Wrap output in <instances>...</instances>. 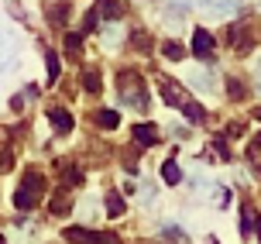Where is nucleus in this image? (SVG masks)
Segmentation results:
<instances>
[{"instance_id": "1", "label": "nucleus", "mask_w": 261, "mask_h": 244, "mask_svg": "<svg viewBox=\"0 0 261 244\" xmlns=\"http://www.w3.org/2000/svg\"><path fill=\"white\" fill-rule=\"evenodd\" d=\"M38 196H45V179H41L35 168H28L24 182H21L17 193H14V206H17V210H31V206L38 203Z\"/></svg>"}, {"instance_id": "2", "label": "nucleus", "mask_w": 261, "mask_h": 244, "mask_svg": "<svg viewBox=\"0 0 261 244\" xmlns=\"http://www.w3.org/2000/svg\"><path fill=\"white\" fill-rule=\"evenodd\" d=\"M117 83H120V96H124V103H130V107H138V110H144V107H148V96H144L141 76H138L134 69H127V72H120V76H117Z\"/></svg>"}, {"instance_id": "3", "label": "nucleus", "mask_w": 261, "mask_h": 244, "mask_svg": "<svg viewBox=\"0 0 261 244\" xmlns=\"http://www.w3.org/2000/svg\"><path fill=\"white\" fill-rule=\"evenodd\" d=\"M65 241L76 244H120L117 234H100V231H83V227H65Z\"/></svg>"}, {"instance_id": "4", "label": "nucleus", "mask_w": 261, "mask_h": 244, "mask_svg": "<svg viewBox=\"0 0 261 244\" xmlns=\"http://www.w3.org/2000/svg\"><path fill=\"white\" fill-rule=\"evenodd\" d=\"M134 144L138 148H151V144H158V128L155 124H134Z\"/></svg>"}, {"instance_id": "5", "label": "nucleus", "mask_w": 261, "mask_h": 244, "mask_svg": "<svg viewBox=\"0 0 261 244\" xmlns=\"http://www.w3.org/2000/svg\"><path fill=\"white\" fill-rule=\"evenodd\" d=\"M193 52H196V59H210V55H213V35L199 28L193 35Z\"/></svg>"}, {"instance_id": "6", "label": "nucleus", "mask_w": 261, "mask_h": 244, "mask_svg": "<svg viewBox=\"0 0 261 244\" xmlns=\"http://www.w3.org/2000/svg\"><path fill=\"white\" fill-rule=\"evenodd\" d=\"M162 96L172 107H182L186 103V93H179V83H172V79H162Z\"/></svg>"}, {"instance_id": "7", "label": "nucleus", "mask_w": 261, "mask_h": 244, "mask_svg": "<svg viewBox=\"0 0 261 244\" xmlns=\"http://www.w3.org/2000/svg\"><path fill=\"white\" fill-rule=\"evenodd\" d=\"M96 14L117 21V17H124V4H120V0H96Z\"/></svg>"}, {"instance_id": "8", "label": "nucleus", "mask_w": 261, "mask_h": 244, "mask_svg": "<svg viewBox=\"0 0 261 244\" xmlns=\"http://www.w3.org/2000/svg\"><path fill=\"white\" fill-rule=\"evenodd\" d=\"M48 120H52L55 131H72V114H69V110H62V107L48 110Z\"/></svg>"}, {"instance_id": "9", "label": "nucleus", "mask_w": 261, "mask_h": 244, "mask_svg": "<svg viewBox=\"0 0 261 244\" xmlns=\"http://www.w3.org/2000/svg\"><path fill=\"white\" fill-rule=\"evenodd\" d=\"M258 213H254V210H251V206H241V234H244V237H248V234H254L258 231Z\"/></svg>"}, {"instance_id": "10", "label": "nucleus", "mask_w": 261, "mask_h": 244, "mask_svg": "<svg viewBox=\"0 0 261 244\" xmlns=\"http://www.w3.org/2000/svg\"><path fill=\"white\" fill-rule=\"evenodd\" d=\"M48 210H52L55 217H62V213H69V210H72V196H65V193H59L52 200V203H48Z\"/></svg>"}, {"instance_id": "11", "label": "nucleus", "mask_w": 261, "mask_h": 244, "mask_svg": "<svg viewBox=\"0 0 261 244\" xmlns=\"http://www.w3.org/2000/svg\"><path fill=\"white\" fill-rule=\"evenodd\" d=\"M162 55H165V59H172V62H182V59H186V48L179 45V41H165V45H162Z\"/></svg>"}, {"instance_id": "12", "label": "nucleus", "mask_w": 261, "mask_h": 244, "mask_svg": "<svg viewBox=\"0 0 261 244\" xmlns=\"http://www.w3.org/2000/svg\"><path fill=\"white\" fill-rule=\"evenodd\" d=\"M96 124H100V128H107V131H114L120 124L117 110H96Z\"/></svg>"}, {"instance_id": "13", "label": "nucleus", "mask_w": 261, "mask_h": 244, "mask_svg": "<svg viewBox=\"0 0 261 244\" xmlns=\"http://www.w3.org/2000/svg\"><path fill=\"white\" fill-rule=\"evenodd\" d=\"M162 179L169 182V186H175V182H182V172H179V165H175V162H165V165H162Z\"/></svg>"}, {"instance_id": "14", "label": "nucleus", "mask_w": 261, "mask_h": 244, "mask_svg": "<svg viewBox=\"0 0 261 244\" xmlns=\"http://www.w3.org/2000/svg\"><path fill=\"white\" fill-rule=\"evenodd\" d=\"M182 114L189 117L193 124H203V117H206V114H203V107H199V103H193V100H186V103H182Z\"/></svg>"}, {"instance_id": "15", "label": "nucleus", "mask_w": 261, "mask_h": 244, "mask_svg": "<svg viewBox=\"0 0 261 244\" xmlns=\"http://www.w3.org/2000/svg\"><path fill=\"white\" fill-rule=\"evenodd\" d=\"M203 7H206L210 14H230V11H234L230 0H203Z\"/></svg>"}, {"instance_id": "16", "label": "nucleus", "mask_w": 261, "mask_h": 244, "mask_svg": "<svg viewBox=\"0 0 261 244\" xmlns=\"http://www.w3.org/2000/svg\"><path fill=\"white\" fill-rule=\"evenodd\" d=\"M83 86H86L90 93H96L100 86H103V79H100V72H96V69H86V72H83Z\"/></svg>"}, {"instance_id": "17", "label": "nucleus", "mask_w": 261, "mask_h": 244, "mask_svg": "<svg viewBox=\"0 0 261 244\" xmlns=\"http://www.w3.org/2000/svg\"><path fill=\"white\" fill-rule=\"evenodd\" d=\"M107 213H110V217H120V213H124V203H120V196H107Z\"/></svg>"}, {"instance_id": "18", "label": "nucleus", "mask_w": 261, "mask_h": 244, "mask_svg": "<svg viewBox=\"0 0 261 244\" xmlns=\"http://www.w3.org/2000/svg\"><path fill=\"white\" fill-rule=\"evenodd\" d=\"M45 62H48V83H55L59 79V59H55V52L45 55Z\"/></svg>"}, {"instance_id": "19", "label": "nucleus", "mask_w": 261, "mask_h": 244, "mask_svg": "<svg viewBox=\"0 0 261 244\" xmlns=\"http://www.w3.org/2000/svg\"><path fill=\"white\" fill-rule=\"evenodd\" d=\"M48 17H52L55 25H62V21H65V4H59V7H48Z\"/></svg>"}, {"instance_id": "20", "label": "nucleus", "mask_w": 261, "mask_h": 244, "mask_svg": "<svg viewBox=\"0 0 261 244\" xmlns=\"http://www.w3.org/2000/svg\"><path fill=\"white\" fill-rule=\"evenodd\" d=\"M248 155H251V158H258V155H261V134H254V138H251V144H248Z\"/></svg>"}, {"instance_id": "21", "label": "nucleus", "mask_w": 261, "mask_h": 244, "mask_svg": "<svg viewBox=\"0 0 261 244\" xmlns=\"http://www.w3.org/2000/svg\"><path fill=\"white\" fill-rule=\"evenodd\" d=\"M14 165V158H11V152H0V172H7V168Z\"/></svg>"}, {"instance_id": "22", "label": "nucleus", "mask_w": 261, "mask_h": 244, "mask_svg": "<svg viewBox=\"0 0 261 244\" xmlns=\"http://www.w3.org/2000/svg\"><path fill=\"white\" fill-rule=\"evenodd\" d=\"M65 182H83V172H76V168H65Z\"/></svg>"}, {"instance_id": "23", "label": "nucleus", "mask_w": 261, "mask_h": 244, "mask_svg": "<svg viewBox=\"0 0 261 244\" xmlns=\"http://www.w3.org/2000/svg\"><path fill=\"white\" fill-rule=\"evenodd\" d=\"M93 28H96V11H90L86 21H83V31H93Z\"/></svg>"}, {"instance_id": "24", "label": "nucleus", "mask_w": 261, "mask_h": 244, "mask_svg": "<svg viewBox=\"0 0 261 244\" xmlns=\"http://www.w3.org/2000/svg\"><path fill=\"white\" fill-rule=\"evenodd\" d=\"M230 96H234V100L244 96V90H241V83H237V79H230Z\"/></svg>"}, {"instance_id": "25", "label": "nucleus", "mask_w": 261, "mask_h": 244, "mask_svg": "<svg viewBox=\"0 0 261 244\" xmlns=\"http://www.w3.org/2000/svg\"><path fill=\"white\" fill-rule=\"evenodd\" d=\"M65 48H69V52H79V35H69V38H65Z\"/></svg>"}, {"instance_id": "26", "label": "nucleus", "mask_w": 261, "mask_h": 244, "mask_svg": "<svg viewBox=\"0 0 261 244\" xmlns=\"http://www.w3.org/2000/svg\"><path fill=\"white\" fill-rule=\"evenodd\" d=\"M134 45H138V48H148V38H144L141 31H138V35H134Z\"/></svg>"}, {"instance_id": "27", "label": "nucleus", "mask_w": 261, "mask_h": 244, "mask_svg": "<svg viewBox=\"0 0 261 244\" xmlns=\"http://www.w3.org/2000/svg\"><path fill=\"white\" fill-rule=\"evenodd\" d=\"M254 117H258V120H261V110H254Z\"/></svg>"}, {"instance_id": "28", "label": "nucleus", "mask_w": 261, "mask_h": 244, "mask_svg": "<svg viewBox=\"0 0 261 244\" xmlns=\"http://www.w3.org/2000/svg\"><path fill=\"white\" fill-rule=\"evenodd\" d=\"M258 237H261V224H258Z\"/></svg>"}]
</instances>
